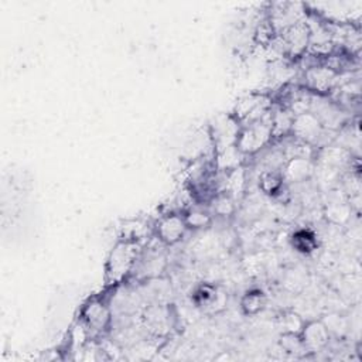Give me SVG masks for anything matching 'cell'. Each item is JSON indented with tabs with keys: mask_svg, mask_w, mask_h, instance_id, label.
I'll use <instances>...</instances> for the list:
<instances>
[{
	"mask_svg": "<svg viewBox=\"0 0 362 362\" xmlns=\"http://www.w3.org/2000/svg\"><path fill=\"white\" fill-rule=\"evenodd\" d=\"M228 296L223 288L212 283H199L191 293V303L202 313L215 315L225 310Z\"/></svg>",
	"mask_w": 362,
	"mask_h": 362,
	"instance_id": "cell-8",
	"label": "cell"
},
{
	"mask_svg": "<svg viewBox=\"0 0 362 362\" xmlns=\"http://www.w3.org/2000/svg\"><path fill=\"white\" fill-rule=\"evenodd\" d=\"M79 320L92 339H100L113 327V310L103 297H92L83 304Z\"/></svg>",
	"mask_w": 362,
	"mask_h": 362,
	"instance_id": "cell-4",
	"label": "cell"
},
{
	"mask_svg": "<svg viewBox=\"0 0 362 362\" xmlns=\"http://www.w3.org/2000/svg\"><path fill=\"white\" fill-rule=\"evenodd\" d=\"M167 267V257L163 252H158L157 247H144L139 256L136 267L132 277H136L140 281H150L161 277L163 272Z\"/></svg>",
	"mask_w": 362,
	"mask_h": 362,
	"instance_id": "cell-10",
	"label": "cell"
},
{
	"mask_svg": "<svg viewBox=\"0 0 362 362\" xmlns=\"http://www.w3.org/2000/svg\"><path fill=\"white\" fill-rule=\"evenodd\" d=\"M257 187L259 189L272 198H276L279 195H281V192L286 189V182L283 180L281 171H276V170H264L259 173V178H257Z\"/></svg>",
	"mask_w": 362,
	"mask_h": 362,
	"instance_id": "cell-20",
	"label": "cell"
},
{
	"mask_svg": "<svg viewBox=\"0 0 362 362\" xmlns=\"http://www.w3.org/2000/svg\"><path fill=\"white\" fill-rule=\"evenodd\" d=\"M300 337L308 355L325 351L331 342V335L322 320L305 321Z\"/></svg>",
	"mask_w": 362,
	"mask_h": 362,
	"instance_id": "cell-14",
	"label": "cell"
},
{
	"mask_svg": "<svg viewBox=\"0 0 362 362\" xmlns=\"http://www.w3.org/2000/svg\"><path fill=\"white\" fill-rule=\"evenodd\" d=\"M270 110L260 120L240 127L236 147L246 157H255L256 154H259L262 150H264L267 146H270L274 141L273 133H272Z\"/></svg>",
	"mask_w": 362,
	"mask_h": 362,
	"instance_id": "cell-2",
	"label": "cell"
},
{
	"mask_svg": "<svg viewBox=\"0 0 362 362\" xmlns=\"http://www.w3.org/2000/svg\"><path fill=\"white\" fill-rule=\"evenodd\" d=\"M148 225L140 219H132L123 223L122 226V239H129V240H136L143 243L147 239L148 235Z\"/></svg>",
	"mask_w": 362,
	"mask_h": 362,
	"instance_id": "cell-26",
	"label": "cell"
},
{
	"mask_svg": "<svg viewBox=\"0 0 362 362\" xmlns=\"http://www.w3.org/2000/svg\"><path fill=\"white\" fill-rule=\"evenodd\" d=\"M266 303H267V296L264 294V291L257 287H253L245 291V294L240 297L239 305L245 315L252 317V315H257L266 307Z\"/></svg>",
	"mask_w": 362,
	"mask_h": 362,
	"instance_id": "cell-21",
	"label": "cell"
},
{
	"mask_svg": "<svg viewBox=\"0 0 362 362\" xmlns=\"http://www.w3.org/2000/svg\"><path fill=\"white\" fill-rule=\"evenodd\" d=\"M281 42L286 48L287 58L290 61H298L307 51L310 45V30L305 20L288 27L281 34H279Z\"/></svg>",
	"mask_w": 362,
	"mask_h": 362,
	"instance_id": "cell-13",
	"label": "cell"
},
{
	"mask_svg": "<svg viewBox=\"0 0 362 362\" xmlns=\"http://www.w3.org/2000/svg\"><path fill=\"white\" fill-rule=\"evenodd\" d=\"M314 167H315L314 158L294 157L287 160L281 167V175L286 185L310 181L314 174Z\"/></svg>",
	"mask_w": 362,
	"mask_h": 362,
	"instance_id": "cell-16",
	"label": "cell"
},
{
	"mask_svg": "<svg viewBox=\"0 0 362 362\" xmlns=\"http://www.w3.org/2000/svg\"><path fill=\"white\" fill-rule=\"evenodd\" d=\"M143 246L136 240L117 239L106 257L105 283L107 287L116 288L132 277Z\"/></svg>",
	"mask_w": 362,
	"mask_h": 362,
	"instance_id": "cell-1",
	"label": "cell"
},
{
	"mask_svg": "<svg viewBox=\"0 0 362 362\" xmlns=\"http://www.w3.org/2000/svg\"><path fill=\"white\" fill-rule=\"evenodd\" d=\"M324 130L325 129L321 124V122L318 120V117L308 110V112L294 116L290 136H293L294 139H297L317 150L320 140L324 134Z\"/></svg>",
	"mask_w": 362,
	"mask_h": 362,
	"instance_id": "cell-12",
	"label": "cell"
},
{
	"mask_svg": "<svg viewBox=\"0 0 362 362\" xmlns=\"http://www.w3.org/2000/svg\"><path fill=\"white\" fill-rule=\"evenodd\" d=\"M337 78L338 72L324 64H320L303 71L301 86L315 95H329L337 85Z\"/></svg>",
	"mask_w": 362,
	"mask_h": 362,
	"instance_id": "cell-11",
	"label": "cell"
},
{
	"mask_svg": "<svg viewBox=\"0 0 362 362\" xmlns=\"http://www.w3.org/2000/svg\"><path fill=\"white\" fill-rule=\"evenodd\" d=\"M182 214H184V219H185V223L189 230L205 229V228L211 226L214 222V216L209 212L208 206L206 208L189 206V208L184 209Z\"/></svg>",
	"mask_w": 362,
	"mask_h": 362,
	"instance_id": "cell-22",
	"label": "cell"
},
{
	"mask_svg": "<svg viewBox=\"0 0 362 362\" xmlns=\"http://www.w3.org/2000/svg\"><path fill=\"white\" fill-rule=\"evenodd\" d=\"M270 119H272V133L274 140H280L291 134V127L294 120V115L291 110H288L284 106L273 103L270 110Z\"/></svg>",
	"mask_w": 362,
	"mask_h": 362,
	"instance_id": "cell-19",
	"label": "cell"
},
{
	"mask_svg": "<svg viewBox=\"0 0 362 362\" xmlns=\"http://www.w3.org/2000/svg\"><path fill=\"white\" fill-rule=\"evenodd\" d=\"M240 123L232 113L216 116L211 124H208V133L214 146V151L235 146L240 133Z\"/></svg>",
	"mask_w": 362,
	"mask_h": 362,
	"instance_id": "cell-9",
	"label": "cell"
},
{
	"mask_svg": "<svg viewBox=\"0 0 362 362\" xmlns=\"http://www.w3.org/2000/svg\"><path fill=\"white\" fill-rule=\"evenodd\" d=\"M189 232L182 212H170L158 218L153 226L154 238L164 246L180 243Z\"/></svg>",
	"mask_w": 362,
	"mask_h": 362,
	"instance_id": "cell-7",
	"label": "cell"
},
{
	"mask_svg": "<svg viewBox=\"0 0 362 362\" xmlns=\"http://www.w3.org/2000/svg\"><path fill=\"white\" fill-rule=\"evenodd\" d=\"M273 106V98L266 92H250L238 99L232 115L240 126L253 123L264 117Z\"/></svg>",
	"mask_w": 362,
	"mask_h": 362,
	"instance_id": "cell-5",
	"label": "cell"
},
{
	"mask_svg": "<svg viewBox=\"0 0 362 362\" xmlns=\"http://www.w3.org/2000/svg\"><path fill=\"white\" fill-rule=\"evenodd\" d=\"M246 158L247 157L235 144V146H229V147L214 151L212 164L216 171L229 173L245 165Z\"/></svg>",
	"mask_w": 362,
	"mask_h": 362,
	"instance_id": "cell-17",
	"label": "cell"
},
{
	"mask_svg": "<svg viewBox=\"0 0 362 362\" xmlns=\"http://www.w3.org/2000/svg\"><path fill=\"white\" fill-rule=\"evenodd\" d=\"M140 322L148 337L165 338L177 327V313L170 304L154 301L143 308Z\"/></svg>",
	"mask_w": 362,
	"mask_h": 362,
	"instance_id": "cell-3",
	"label": "cell"
},
{
	"mask_svg": "<svg viewBox=\"0 0 362 362\" xmlns=\"http://www.w3.org/2000/svg\"><path fill=\"white\" fill-rule=\"evenodd\" d=\"M291 249L303 256H311L320 247V238L311 228H297L288 238Z\"/></svg>",
	"mask_w": 362,
	"mask_h": 362,
	"instance_id": "cell-18",
	"label": "cell"
},
{
	"mask_svg": "<svg viewBox=\"0 0 362 362\" xmlns=\"http://www.w3.org/2000/svg\"><path fill=\"white\" fill-rule=\"evenodd\" d=\"M279 345L286 354L293 355L296 358H301V356L308 355L300 334H280Z\"/></svg>",
	"mask_w": 362,
	"mask_h": 362,
	"instance_id": "cell-27",
	"label": "cell"
},
{
	"mask_svg": "<svg viewBox=\"0 0 362 362\" xmlns=\"http://www.w3.org/2000/svg\"><path fill=\"white\" fill-rule=\"evenodd\" d=\"M329 198L324 204V216L327 221L335 226H344L346 225L352 214H355L349 205V201L346 195L342 191H329Z\"/></svg>",
	"mask_w": 362,
	"mask_h": 362,
	"instance_id": "cell-15",
	"label": "cell"
},
{
	"mask_svg": "<svg viewBox=\"0 0 362 362\" xmlns=\"http://www.w3.org/2000/svg\"><path fill=\"white\" fill-rule=\"evenodd\" d=\"M269 6L270 8L266 11V17L276 35L281 34L288 27L305 20L307 17V6L303 3L284 1L273 3Z\"/></svg>",
	"mask_w": 362,
	"mask_h": 362,
	"instance_id": "cell-6",
	"label": "cell"
},
{
	"mask_svg": "<svg viewBox=\"0 0 362 362\" xmlns=\"http://www.w3.org/2000/svg\"><path fill=\"white\" fill-rule=\"evenodd\" d=\"M236 199L232 198L230 195L221 192L216 194L208 205L209 212L212 214V216H219V218H228L232 216L236 211Z\"/></svg>",
	"mask_w": 362,
	"mask_h": 362,
	"instance_id": "cell-23",
	"label": "cell"
},
{
	"mask_svg": "<svg viewBox=\"0 0 362 362\" xmlns=\"http://www.w3.org/2000/svg\"><path fill=\"white\" fill-rule=\"evenodd\" d=\"M305 320L293 310H286L277 317V327L280 334H300Z\"/></svg>",
	"mask_w": 362,
	"mask_h": 362,
	"instance_id": "cell-24",
	"label": "cell"
},
{
	"mask_svg": "<svg viewBox=\"0 0 362 362\" xmlns=\"http://www.w3.org/2000/svg\"><path fill=\"white\" fill-rule=\"evenodd\" d=\"M325 317L327 318H322V322L325 324L331 339H342L348 334L351 327L348 318L339 313H331Z\"/></svg>",
	"mask_w": 362,
	"mask_h": 362,
	"instance_id": "cell-25",
	"label": "cell"
}]
</instances>
